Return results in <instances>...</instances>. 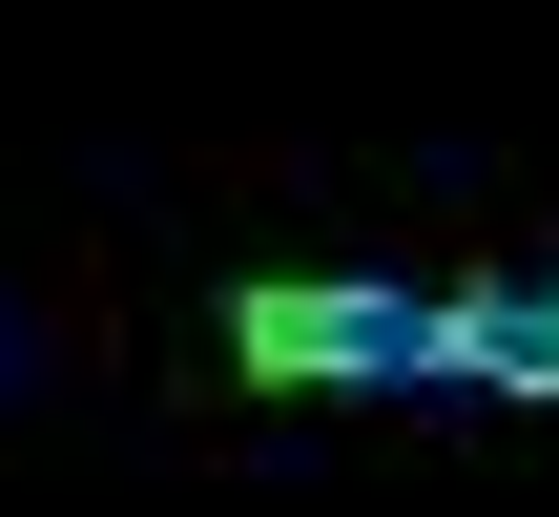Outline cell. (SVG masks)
Here are the masks:
<instances>
[{"label": "cell", "instance_id": "obj_1", "mask_svg": "<svg viewBox=\"0 0 559 517\" xmlns=\"http://www.w3.org/2000/svg\"><path fill=\"white\" fill-rule=\"evenodd\" d=\"M249 373H373V394H456V311H436V290H249Z\"/></svg>", "mask_w": 559, "mask_h": 517}, {"label": "cell", "instance_id": "obj_2", "mask_svg": "<svg viewBox=\"0 0 559 517\" xmlns=\"http://www.w3.org/2000/svg\"><path fill=\"white\" fill-rule=\"evenodd\" d=\"M456 394H559V290H539V269L456 290Z\"/></svg>", "mask_w": 559, "mask_h": 517}]
</instances>
